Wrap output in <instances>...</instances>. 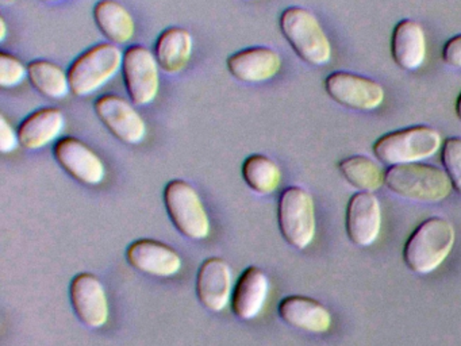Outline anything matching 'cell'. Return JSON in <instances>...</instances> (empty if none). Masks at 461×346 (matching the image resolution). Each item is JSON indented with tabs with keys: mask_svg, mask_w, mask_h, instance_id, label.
<instances>
[{
	"mask_svg": "<svg viewBox=\"0 0 461 346\" xmlns=\"http://www.w3.org/2000/svg\"><path fill=\"white\" fill-rule=\"evenodd\" d=\"M277 222L283 238L294 248L303 250L315 237L314 200L298 186L287 187L277 205Z\"/></svg>",
	"mask_w": 461,
	"mask_h": 346,
	"instance_id": "cell-7",
	"label": "cell"
},
{
	"mask_svg": "<svg viewBox=\"0 0 461 346\" xmlns=\"http://www.w3.org/2000/svg\"><path fill=\"white\" fill-rule=\"evenodd\" d=\"M193 51V34L185 27L172 26L158 35L153 53L163 72L177 75L187 68Z\"/></svg>",
	"mask_w": 461,
	"mask_h": 346,
	"instance_id": "cell-21",
	"label": "cell"
},
{
	"mask_svg": "<svg viewBox=\"0 0 461 346\" xmlns=\"http://www.w3.org/2000/svg\"><path fill=\"white\" fill-rule=\"evenodd\" d=\"M28 78V65L17 56L7 51H0V86L15 88Z\"/></svg>",
	"mask_w": 461,
	"mask_h": 346,
	"instance_id": "cell-27",
	"label": "cell"
},
{
	"mask_svg": "<svg viewBox=\"0 0 461 346\" xmlns=\"http://www.w3.org/2000/svg\"><path fill=\"white\" fill-rule=\"evenodd\" d=\"M53 157L69 176L86 186H98L106 176L101 157L79 138L63 137L56 141Z\"/></svg>",
	"mask_w": 461,
	"mask_h": 346,
	"instance_id": "cell-11",
	"label": "cell"
},
{
	"mask_svg": "<svg viewBox=\"0 0 461 346\" xmlns=\"http://www.w3.org/2000/svg\"><path fill=\"white\" fill-rule=\"evenodd\" d=\"M441 146L438 130L428 124H414L385 132L375 141L372 150L380 162L391 167L430 159Z\"/></svg>",
	"mask_w": 461,
	"mask_h": 346,
	"instance_id": "cell-4",
	"label": "cell"
},
{
	"mask_svg": "<svg viewBox=\"0 0 461 346\" xmlns=\"http://www.w3.org/2000/svg\"><path fill=\"white\" fill-rule=\"evenodd\" d=\"M14 0H4V3H13Z\"/></svg>",
	"mask_w": 461,
	"mask_h": 346,
	"instance_id": "cell-33",
	"label": "cell"
},
{
	"mask_svg": "<svg viewBox=\"0 0 461 346\" xmlns=\"http://www.w3.org/2000/svg\"><path fill=\"white\" fill-rule=\"evenodd\" d=\"M342 178L358 191L374 192L384 184V170L363 154L347 157L339 162Z\"/></svg>",
	"mask_w": 461,
	"mask_h": 346,
	"instance_id": "cell-25",
	"label": "cell"
},
{
	"mask_svg": "<svg viewBox=\"0 0 461 346\" xmlns=\"http://www.w3.org/2000/svg\"><path fill=\"white\" fill-rule=\"evenodd\" d=\"M441 162L453 188L461 195V137H449L442 142Z\"/></svg>",
	"mask_w": 461,
	"mask_h": 346,
	"instance_id": "cell-26",
	"label": "cell"
},
{
	"mask_svg": "<svg viewBox=\"0 0 461 346\" xmlns=\"http://www.w3.org/2000/svg\"><path fill=\"white\" fill-rule=\"evenodd\" d=\"M123 84L131 102L148 105L160 91V67L155 53L141 45H131L123 51Z\"/></svg>",
	"mask_w": 461,
	"mask_h": 346,
	"instance_id": "cell-8",
	"label": "cell"
},
{
	"mask_svg": "<svg viewBox=\"0 0 461 346\" xmlns=\"http://www.w3.org/2000/svg\"><path fill=\"white\" fill-rule=\"evenodd\" d=\"M279 27L296 56L306 64L322 67L330 61V41L312 11L291 5L280 14Z\"/></svg>",
	"mask_w": 461,
	"mask_h": 346,
	"instance_id": "cell-3",
	"label": "cell"
},
{
	"mask_svg": "<svg viewBox=\"0 0 461 346\" xmlns=\"http://www.w3.org/2000/svg\"><path fill=\"white\" fill-rule=\"evenodd\" d=\"M384 186L404 199L425 203L447 199L453 188L444 169L423 162L391 165L384 172Z\"/></svg>",
	"mask_w": 461,
	"mask_h": 346,
	"instance_id": "cell-2",
	"label": "cell"
},
{
	"mask_svg": "<svg viewBox=\"0 0 461 346\" xmlns=\"http://www.w3.org/2000/svg\"><path fill=\"white\" fill-rule=\"evenodd\" d=\"M268 276L258 267H248L240 276L231 295V311L237 318L249 321L263 310L268 297Z\"/></svg>",
	"mask_w": 461,
	"mask_h": 346,
	"instance_id": "cell-18",
	"label": "cell"
},
{
	"mask_svg": "<svg viewBox=\"0 0 461 346\" xmlns=\"http://www.w3.org/2000/svg\"><path fill=\"white\" fill-rule=\"evenodd\" d=\"M196 295L207 310H225L233 295V273L225 260L210 257L202 262L196 275Z\"/></svg>",
	"mask_w": 461,
	"mask_h": 346,
	"instance_id": "cell-14",
	"label": "cell"
},
{
	"mask_svg": "<svg viewBox=\"0 0 461 346\" xmlns=\"http://www.w3.org/2000/svg\"><path fill=\"white\" fill-rule=\"evenodd\" d=\"M426 35L422 26L412 19H402L393 27L391 56L399 68L415 70L425 62Z\"/></svg>",
	"mask_w": 461,
	"mask_h": 346,
	"instance_id": "cell-20",
	"label": "cell"
},
{
	"mask_svg": "<svg viewBox=\"0 0 461 346\" xmlns=\"http://www.w3.org/2000/svg\"><path fill=\"white\" fill-rule=\"evenodd\" d=\"M41 2H45V3H56V2H61V0H41Z\"/></svg>",
	"mask_w": 461,
	"mask_h": 346,
	"instance_id": "cell-32",
	"label": "cell"
},
{
	"mask_svg": "<svg viewBox=\"0 0 461 346\" xmlns=\"http://www.w3.org/2000/svg\"><path fill=\"white\" fill-rule=\"evenodd\" d=\"M323 86L334 102L350 110L372 111L384 102L382 84L358 73L336 70L328 75Z\"/></svg>",
	"mask_w": 461,
	"mask_h": 346,
	"instance_id": "cell-9",
	"label": "cell"
},
{
	"mask_svg": "<svg viewBox=\"0 0 461 346\" xmlns=\"http://www.w3.org/2000/svg\"><path fill=\"white\" fill-rule=\"evenodd\" d=\"M280 318L295 327L309 332H326L331 326V314L322 303L302 295H291L280 300L277 307Z\"/></svg>",
	"mask_w": 461,
	"mask_h": 346,
	"instance_id": "cell-19",
	"label": "cell"
},
{
	"mask_svg": "<svg viewBox=\"0 0 461 346\" xmlns=\"http://www.w3.org/2000/svg\"><path fill=\"white\" fill-rule=\"evenodd\" d=\"M7 37V24L6 21H5V18H0V41L4 42L5 40H6Z\"/></svg>",
	"mask_w": 461,
	"mask_h": 346,
	"instance_id": "cell-30",
	"label": "cell"
},
{
	"mask_svg": "<svg viewBox=\"0 0 461 346\" xmlns=\"http://www.w3.org/2000/svg\"><path fill=\"white\" fill-rule=\"evenodd\" d=\"M455 240V229L447 219L439 216L425 219L404 243V264L420 275L434 272L449 256Z\"/></svg>",
	"mask_w": 461,
	"mask_h": 346,
	"instance_id": "cell-1",
	"label": "cell"
},
{
	"mask_svg": "<svg viewBox=\"0 0 461 346\" xmlns=\"http://www.w3.org/2000/svg\"><path fill=\"white\" fill-rule=\"evenodd\" d=\"M20 145L18 132L14 130L6 116L0 115V151L7 154L12 153Z\"/></svg>",
	"mask_w": 461,
	"mask_h": 346,
	"instance_id": "cell-28",
	"label": "cell"
},
{
	"mask_svg": "<svg viewBox=\"0 0 461 346\" xmlns=\"http://www.w3.org/2000/svg\"><path fill=\"white\" fill-rule=\"evenodd\" d=\"M28 78L37 92L50 99L61 100L71 92L68 72L50 59H39L29 62Z\"/></svg>",
	"mask_w": 461,
	"mask_h": 346,
	"instance_id": "cell-23",
	"label": "cell"
},
{
	"mask_svg": "<svg viewBox=\"0 0 461 346\" xmlns=\"http://www.w3.org/2000/svg\"><path fill=\"white\" fill-rule=\"evenodd\" d=\"M456 114L461 121V92L458 94L457 100H456Z\"/></svg>",
	"mask_w": 461,
	"mask_h": 346,
	"instance_id": "cell-31",
	"label": "cell"
},
{
	"mask_svg": "<svg viewBox=\"0 0 461 346\" xmlns=\"http://www.w3.org/2000/svg\"><path fill=\"white\" fill-rule=\"evenodd\" d=\"M282 57L268 46H250L236 51L226 61L229 72L244 83L271 80L282 69Z\"/></svg>",
	"mask_w": 461,
	"mask_h": 346,
	"instance_id": "cell-16",
	"label": "cell"
},
{
	"mask_svg": "<svg viewBox=\"0 0 461 346\" xmlns=\"http://www.w3.org/2000/svg\"><path fill=\"white\" fill-rule=\"evenodd\" d=\"M94 21L102 34L115 45H125L133 40L136 22L131 11L117 0H99L93 10Z\"/></svg>",
	"mask_w": 461,
	"mask_h": 346,
	"instance_id": "cell-22",
	"label": "cell"
},
{
	"mask_svg": "<svg viewBox=\"0 0 461 346\" xmlns=\"http://www.w3.org/2000/svg\"><path fill=\"white\" fill-rule=\"evenodd\" d=\"M123 51L112 42L96 43L77 57L69 65L71 92L86 97L106 86L122 69Z\"/></svg>",
	"mask_w": 461,
	"mask_h": 346,
	"instance_id": "cell-5",
	"label": "cell"
},
{
	"mask_svg": "<svg viewBox=\"0 0 461 346\" xmlns=\"http://www.w3.org/2000/svg\"><path fill=\"white\" fill-rule=\"evenodd\" d=\"M72 308L83 324L99 329L109 319V300L104 284L93 273H79L69 286Z\"/></svg>",
	"mask_w": 461,
	"mask_h": 346,
	"instance_id": "cell-12",
	"label": "cell"
},
{
	"mask_svg": "<svg viewBox=\"0 0 461 346\" xmlns=\"http://www.w3.org/2000/svg\"><path fill=\"white\" fill-rule=\"evenodd\" d=\"M442 61L453 68H461V34L449 38L442 48Z\"/></svg>",
	"mask_w": 461,
	"mask_h": 346,
	"instance_id": "cell-29",
	"label": "cell"
},
{
	"mask_svg": "<svg viewBox=\"0 0 461 346\" xmlns=\"http://www.w3.org/2000/svg\"><path fill=\"white\" fill-rule=\"evenodd\" d=\"M126 260L134 269L147 275L169 278L182 269V257L176 250L160 241L142 238L126 249Z\"/></svg>",
	"mask_w": 461,
	"mask_h": 346,
	"instance_id": "cell-15",
	"label": "cell"
},
{
	"mask_svg": "<svg viewBox=\"0 0 461 346\" xmlns=\"http://www.w3.org/2000/svg\"><path fill=\"white\" fill-rule=\"evenodd\" d=\"M163 199L169 219L185 237L196 241L209 237V214L190 183L182 178L168 181L164 187Z\"/></svg>",
	"mask_w": 461,
	"mask_h": 346,
	"instance_id": "cell-6",
	"label": "cell"
},
{
	"mask_svg": "<svg viewBox=\"0 0 461 346\" xmlns=\"http://www.w3.org/2000/svg\"><path fill=\"white\" fill-rule=\"evenodd\" d=\"M66 126V116L60 108L42 107L29 114L20 126V145L26 150H39L58 141Z\"/></svg>",
	"mask_w": 461,
	"mask_h": 346,
	"instance_id": "cell-17",
	"label": "cell"
},
{
	"mask_svg": "<svg viewBox=\"0 0 461 346\" xmlns=\"http://www.w3.org/2000/svg\"><path fill=\"white\" fill-rule=\"evenodd\" d=\"M99 121L117 140L137 145L147 135V123L141 114L128 100L117 94H104L94 100Z\"/></svg>",
	"mask_w": 461,
	"mask_h": 346,
	"instance_id": "cell-10",
	"label": "cell"
},
{
	"mask_svg": "<svg viewBox=\"0 0 461 346\" xmlns=\"http://www.w3.org/2000/svg\"><path fill=\"white\" fill-rule=\"evenodd\" d=\"M382 227V205L372 192H356L350 196L345 213L348 238L355 245L366 248L379 237Z\"/></svg>",
	"mask_w": 461,
	"mask_h": 346,
	"instance_id": "cell-13",
	"label": "cell"
},
{
	"mask_svg": "<svg viewBox=\"0 0 461 346\" xmlns=\"http://www.w3.org/2000/svg\"><path fill=\"white\" fill-rule=\"evenodd\" d=\"M241 173L248 187L263 196L274 194L282 181L279 165L264 154H250L242 162Z\"/></svg>",
	"mask_w": 461,
	"mask_h": 346,
	"instance_id": "cell-24",
	"label": "cell"
}]
</instances>
